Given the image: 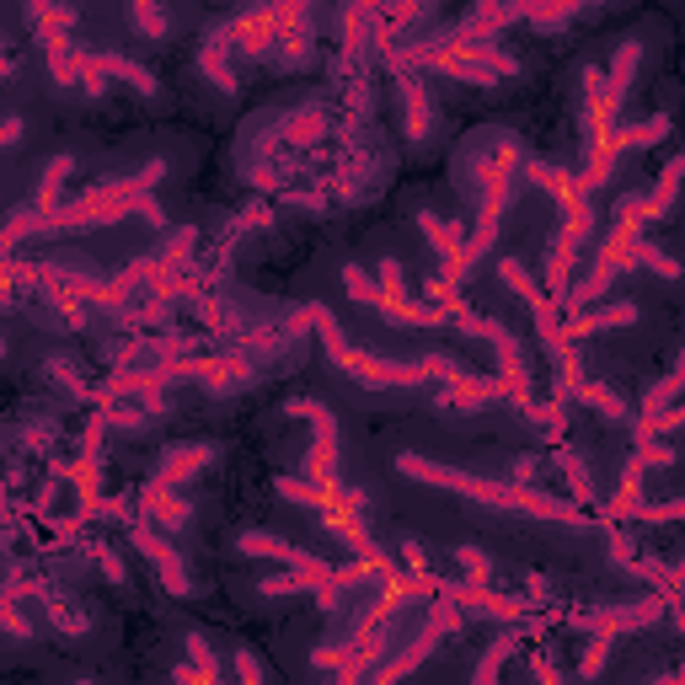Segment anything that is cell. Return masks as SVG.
<instances>
[{
    "instance_id": "cell-12",
    "label": "cell",
    "mask_w": 685,
    "mask_h": 685,
    "mask_svg": "<svg viewBox=\"0 0 685 685\" xmlns=\"http://www.w3.org/2000/svg\"><path fill=\"white\" fill-rule=\"evenodd\" d=\"M402 102H407V134L412 140H429L434 134V108H429V86L418 76H402Z\"/></svg>"
},
{
    "instance_id": "cell-18",
    "label": "cell",
    "mask_w": 685,
    "mask_h": 685,
    "mask_svg": "<svg viewBox=\"0 0 685 685\" xmlns=\"http://www.w3.org/2000/svg\"><path fill=\"white\" fill-rule=\"evenodd\" d=\"M343 289L360 300V306H369V311H380V284L369 279V274H360V268H343Z\"/></svg>"
},
{
    "instance_id": "cell-20",
    "label": "cell",
    "mask_w": 685,
    "mask_h": 685,
    "mask_svg": "<svg viewBox=\"0 0 685 685\" xmlns=\"http://www.w3.org/2000/svg\"><path fill=\"white\" fill-rule=\"evenodd\" d=\"M455 563H461V573H466L472 584H487V578H493V563H487V552H477V546H461Z\"/></svg>"
},
{
    "instance_id": "cell-10",
    "label": "cell",
    "mask_w": 685,
    "mask_h": 685,
    "mask_svg": "<svg viewBox=\"0 0 685 685\" xmlns=\"http://www.w3.org/2000/svg\"><path fill=\"white\" fill-rule=\"evenodd\" d=\"M643 317L638 311V300H610V306H589V311H578L573 327H567V338H589V332H610V327H632Z\"/></svg>"
},
{
    "instance_id": "cell-31",
    "label": "cell",
    "mask_w": 685,
    "mask_h": 685,
    "mask_svg": "<svg viewBox=\"0 0 685 685\" xmlns=\"http://www.w3.org/2000/svg\"><path fill=\"white\" fill-rule=\"evenodd\" d=\"M81 685H86V681H81Z\"/></svg>"
},
{
    "instance_id": "cell-8",
    "label": "cell",
    "mask_w": 685,
    "mask_h": 685,
    "mask_svg": "<svg viewBox=\"0 0 685 685\" xmlns=\"http://www.w3.org/2000/svg\"><path fill=\"white\" fill-rule=\"evenodd\" d=\"M86 70H97V76H119V81H129L140 97H156V76L145 70V65H134L129 54H113V48H97V54H81Z\"/></svg>"
},
{
    "instance_id": "cell-27",
    "label": "cell",
    "mask_w": 685,
    "mask_h": 685,
    "mask_svg": "<svg viewBox=\"0 0 685 685\" xmlns=\"http://www.w3.org/2000/svg\"><path fill=\"white\" fill-rule=\"evenodd\" d=\"M172 685H220V675H203V670H177Z\"/></svg>"
},
{
    "instance_id": "cell-15",
    "label": "cell",
    "mask_w": 685,
    "mask_h": 685,
    "mask_svg": "<svg viewBox=\"0 0 685 685\" xmlns=\"http://www.w3.org/2000/svg\"><path fill=\"white\" fill-rule=\"evenodd\" d=\"M638 59H643V43H621V54H616L610 76H605V91H610V102H616V108L627 102V86H632V70H638Z\"/></svg>"
},
{
    "instance_id": "cell-22",
    "label": "cell",
    "mask_w": 685,
    "mask_h": 685,
    "mask_svg": "<svg viewBox=\"0 0 685 685\" xmlns=\"http://www.w3.org/2000/svg\"><path fill=\"white\" fill-rule=\"evenodd\" d=\"M638 520H648V524L685 520V498H675V504H643V509H638Z\"/></svg>"
},
{
    "instance_id": "cell-1",
    "label": "cell",
    "mask_w": 685,
    "mask_h": 685,
    "mask_svg": "<svg viewBox=\"0 0 685 685\" xmlns=\"http://www.w3.org/2000/svg\"><path fill=\"white\" fill-rule=\"evenodd\" d=\"M397 466H402L412 483H429V487H450V493H466V498H483L493 509H520V515H535V520H563V524H584V515L563 504V498H552V493H535V487L524 483H487V477H472V472H455V466H444V461H429V455H397Z\"/></svg>"
},
{
    "instance_id": "cell-28",
    "label": "cell",
    "mask_w": 685,
    "mask_h": 685,
    "mask_svg": "<svg viewBox=\"0 0 685 685\" xmlns=\"http://www.w3.org/2000/svg\"><path fill=\"white\" fill-rule=\"evenodd\" d=\"M0 140H5V145H16V140H22V119H16V113L5 119V134H0Z\"/></svg>"
},
{
    "instance_id": "cell-9",
    "label": "cell",
    "mask_w": 685,
    "mask_h": 685,
    "mask_svg": "<svg viewBox=\"0 0 685 685\" xmlns=\"http://www.w3.org/2000/svg\"><path fill=\"white\" fill-rule=\"evenodd\" d=\"M209 461H214V444H177V450L162 455V466H156L151 483L177 487V483H188V477H199V466H209Z\"/></svg>"
},
{
    "instance_id": "cell-24",
    "label": "cell",
    "mask_w": 685,
    "mask_h": 685,
    "mask_svg": "<svg viewBox=\"0 0 685 685\" xmlns=\"http://www.w3.org/2000/svg\"><path fill=\"white\" fill-rule=\"evenodd\" d=\"M188 653H194V670H203V675H220V659H214V648L203 643V638H188Z\"/></svg>"
},
{
    "instance_id": "cell-11",
    "label": "cell",
    "mask_w": 685,
    "mask_h": 685,
    "mask_svg": "<svg viewBox=\"0 0 685 685\" xmlns=\"http://www.w3.org/2000/svg\"><path fill=\"white\" fill-rule=\"evenodd\" d=\"M681 183H685V156H675V162L659 172V183L643 194V225L670 214V203H675V194H681Z\"/></svg>"
},
{
    "instance_id": "cell-26",
    "label": "cell",
    "mask_w": 685,
    "mask_h": 685,
    "mask_svg": "<svg viewBox=\"0 0 685 685\" xmlns=\"http://www.w3.org/2000/svg\"><path fill=\"white\" fill-rule=\"evenodd\" d=\"M236 675H242V685H263V670H257V659H252V653H236Z\"/></svg>"
},
{
    "instance_id": "cell-4",
    "label": "cell",
    "mask_w": 685,
    "mask_h": 685,
    "mask_svg": "<svg viewBox=\"0 0 685 685\" xmlns=\"http://www.w3.org/2000/svg\"><path fill=\"white\" fill-rule=\"evenodd\" d=\"M129 546L151 557V567L162 573V584L172 589V595H188V567H183V557L172 552V541H166L156 524H145L140 515H134V520H129Z\"/></svg>"
},
{
    "instance_id": "cell-2",
    "label": "cell",
    "mask_w": 685,
    "mask_h": 685,
    "mask_svg": "<svg viewBox=\"0 0 685 685\" xmlns=\"http://www.w3.org/2000/svg\"><path fill=\"white\" fill-rule=\"evenodd\" d=\"M311 322H317V332H322L327 360L338 364L354 386L386 391V386H418V380H429V375H423V360H380V354H364L360 343H349V338L338 332V322L327 317L322 306H311Z\"/></svg>"
},
{
    "instance_id": "cell-6",
    "label": "cell",
    "mask_w": 685,
    "mask_h": 685,
    "mask_svg": "<svg viewBox=\"0 0 685 685\" xmlns=\"http://www.w3.org/2000/svg\"><path fill=\"white\" fill-rule=\"evenodd\" d=\"M670 610V600L664 595H643V600H627V605H605V610H595V627L600 632H627V627H648V621H659Z\"/></svg>"
},
{
    "instance_id": "cell-14",
    "label": "cell",
    "mask_w": 685,
    "mask_h": 685,
    "mask_svg": "<svg viewBox=\"0 0 685 685\" xmlns=\"http://www.w3.org/2000/svg\"><path fill=\"white\" fill-rule=\"evenodd\" d=\"M515 632H504V638H493V643L483 648V659H477V670H472V685H498V675H504V664H509V653H515Z\"/></svg>"
},
{
    "instance_id": "cell-30",
    "label": "cell",
    "mask_w": 685,
    "mask_h": 685,
    "mask_svg": "<svg viewBox=\"0 0 685 685\" xmlns=\"http://www.w3.org/2000/svg\"><path fill=\"white\" fill-rule=\"evenodd\" d=\"M659 685H685V681H659Z\"/></svg>"
},
{
    "instance_id": "cell-25",
    "label": "cell",
    "mask_w": 685,
    "mask_h": 685,
    "mask_svg": "<svg viewBox=\"0 0 685 685\" xmlns=\"http://www.w3.org/2000/svg\"><path fill=\"white\" fill-rule=\"evenodd\" d=\"M0 610H5V627H11V638L22 643V638H27V616H22V600H0Z\"/></svg>"
},
{
    "instance_id": "cell-17",
    "label": "cell",
    "mask_w": 685,
    "mask_h": 685,
    "mask_svg": "<svg viewBox=\"0 0 685 685\" xmlns=\"http://www.w3.org/2000/svg\"><path fill=\"white\" fill-rule=\"evenodd\" d=\"M638 268H653L659 279H681V274H685L681 263H675L664 246H653V242H638Z\"/></svg>"
},
{
    "instance_id": "cell-7",
    "label": "cell",
    "mask_w": 685,
    "mask_h": 685,
    "mask_svg": "<svg viewBox=\"0 0 685 685\" xmlns=\"http://www.w3.org/2000/svg\"><path fill=\"white\" fill-rule=\"evenodd\" d=\"M140 520L156 524L162 535H172V530H183V524H188V504H183L172 487L145 483V493H140Z\"/></svg>"
},
{
    "instance_id": "cell-29",
    "label": "cell",
    "mask_w": 685,
    "mask_h": 685,
    "mask_svg": "<svg viewBox=\"0 0 685 685\" xmlns=\"http://www.w3.org/2000/svg\"><path fill=\"white\" fill-rule=\"evenodd\" d=\"M535 681H541V685H563L557 675H552V659H541V664H535Z\"/></svg>"
},
{
    "instance_id": "cell-16",
    "label": "cell",
    "mask_w": 685,
    "mask_h": 685,
    "mask_svg": "<svg viewBox=\"0 0 685 685\" xmlns=\"http://www.w3.org/2000/svg\"><path fill=\"white\" fill-rule=\"evenodd\" d=\"M659 140H670V113H653V119L632 123L627 134H621V151L632 145V151H648V145H659Z\"/></svg>"
},
{
    "instance_id": "cell-23",
    "label": "cell",
    "mask_w": 685,
    "mask_h": 685,
    "mask_svg": "<svg viewBox=\"0 0 685 685\" xmlns=\"http://www.w3.org/2000/svg\"><path fill=\"white\" fill-rule=\"evenodd\" d=\"M605 659H610V632H600V638H589V653H584V675H600Z\"/></svg>"
},
{
    "instance_id": "cell-21",
    "label": "cell",
    "mask_w": 685,
    "mask_h": 685,
    "mask_svg": "<svg viewBox=\"0 0 685 685\" xmlns=\"http://www.w3.org/2000/svg\"><path fill=\"white\" fill-rule=\"evenodd\" d=\"M129 22H140L145 33H166V27H172V16L156 11V5H129Z\"/></svg>"
},
{
    "instance_id": "cell-13",
    "label": "cell",
    "mask_w": 685,
    "mask_h": 685,
    "mask_svg": "<svg viewBox=\"0 0 685 685\" xmlns=\"http://www.w3.org/2000/svg\"><path fill=\"white\" fill-rule=\"evenodd\" d=\"M681 397H685V354L675 360V369H670V375H664V380L643 397V418H664L670 407H681Z\"/></svg>"
},
{
    "instance_id": "cell-5",
    "label": "cell",
    "mask_w": 685,
    "mask_h": 685,
    "mask_svg": "<svg viewBox=\"0 0 685 685\" xmlns=\"http://www.w3.org/2000/svg\"><path fill=\"white\" fill-rule=\"evenodd\" d=\"M289 418H311L317 423V444H311V483H338V423H332V412L322 402H289Z\"/></svg>"
},
{
    "instance_id": "cell-3",
    "label": "cell",
    "mask_w": 685,
    "mask_h": 685,
    "mask_svg": "<svg viewBox=\"0 0 685 685\" xmlns=\"http://www.w3.org/2000/svg\"><path fill=\"white\" fill-rule=\"evenodd\" d=\"M380 317L397 327H440V317L423 306V300H412L402 284V263L397 257H386L380 263Z\"/></svg>"
},
{
    "instance_id": "cell-19",
    "label": "cell",
    "mask_w": 685,
    "mask_h": 685,
    "mask_svg": "<svg viewBox=\"0 0 685 685\" xmlns=\"http://www.w3.org/2000/svg\"><path fill=\"white\" fill-rule=\"evenodd\" d=\"M573 397H578V402H589V407H595V412H605V418H627V407L616 402V397H610L605 386H595V380H584V386H578Z\"/></svg>"
}]
</instances>
